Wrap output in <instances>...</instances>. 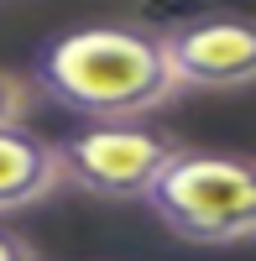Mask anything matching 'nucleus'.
<instances>
[{"mask_svg":"<svg viewBox=\"0 0 256 261\" xmlns=\"http://www.w3.org/2000/svg\"><path fill=\"white\" fill-rule=\"evenodd\" d=\"M32 89L68 110L79 125L152 120V110L183 94L162 32L136 21H99L47 37L32 58Z\"/></svg>","mask_w":256,"mask_h":261,"instance_id":"1","label":"nucleus"},{"mask_svg":"<svg viewBox=\"0 0 256 261\" xmlns=\"http://www.w3.org/2000/svg\"><path fill=\"white\" fill-rule=\"evenodd\" d=\"M0 261H42L37 246L27 241V235H16L11 225H0Z\"/></svg>","mask_w":256,"mask_h":261,"instance_id":"7","label":"nucleus"},{"mask_svg":"<svg viewBox=\"0 0 256 261\" xmlns=\"http://www.w3.org/2000/svg\"><path fill=\"white\" fill-rule=\"evenodd\" d=\"M162 47H167L178 89L225 94V89L256 84V16H241V11L194 16L183 27H167Z\"/></svg>","mask_w":256,"mask_h":261,"instance_id":"4","label":"nucleus"},{"mask_svg":"<svg viewBox=\"0 0 256 261\" xmlns=\"http://www.w3.org/2000/svg\"><path fill=\"white\" fill-rule=\"evenodd\" d=\"M141 204L188 246L256 241V157L183 146Z\"/></svg>","mask_w":256,"mask_h":261,"instance_id":"2","label":"nucleus"},{"mask_svg":"<svg viewBox=\"0 0 256 261\" xmlns=\"http://www.w3.org/2000/svg\"><path fill=\"white\" fill-rule=\"evenodd\" d=\"M53 151L68 188L105 204H136L152 193V183L183 151V141L152 120H110L68 130L63 141H53Z\"/></svg>","mask_w":256,"mask_h":261,"instance_id":"3","label":"nucleus"},{"mask_svg":"<svg viewBox=\"0 0 256 261\" xmlns=\"http://www.w3.org/2000/svg\"><path fill=\"white\" fill-rule=\"evenodd\" d=\"M63 188L58 151L32 125H0V214L32 209Z\"/></svg>","mask_w":256,"mask_h":261,"instance_id":"5","label":"nucleus"},{"mask_svg":"<svg viewBox=\"0 0 256 261\" xmlns=\"http://www.w3.org/2000/svg\"><path fill=\"white\" fill-rule=\"evenodd\" d=\"M27 110H32V84L0 68V125H27Z\"/></svg>","mask_w":256,"mask_h":261,"instance_id":"6","label":"nucleus"}]
</instances>
